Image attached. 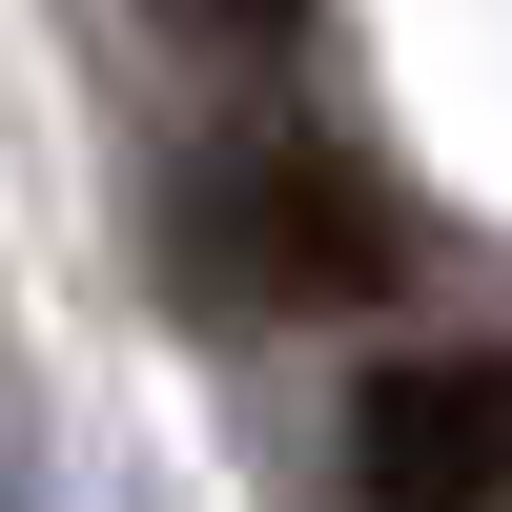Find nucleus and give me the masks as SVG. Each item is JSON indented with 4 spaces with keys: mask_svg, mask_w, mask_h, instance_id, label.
Returning a JSON list of instances; mask_svg holds the SVG:
<instances>
[{
    "mask_svg": "<svg viewBox=\"0 0 512 512\" xmlns=\"http://www.w3.org/2000/svg\"><path fill=\"white\" fill-rule=\"evenodd\" d=\"M185 21H205V41H287V0H185Z\"/></svg>",
    "mask_w": 512,
    "mask_h": 512,
    "instance_id": "obj_3",
    "label": "nucleus"
},
{
    "mask_svg": "<svg viewBox=\"0 0 512 512\" xmlns=\"http://www.w3.org/2000/svg\"><path fill=\"white\" fill-rule=\"evenodd\" d=\"M164 267H185L205 328H328V308H390L410 226H390V185H369L349 144H308V123H205L185 185H164Z\"/></svg>",
    "mask_w": 512,
    "mask_h": 512,
    "instance_id": "obj_1",
    "label": "nucleus"
},
{
    "mask_svg": "<svg viewBox=\"0 0 512 512\" xmlns=\"http://www.w3.org/2000/svg\"><path fill=\"white\" fill-rule=\"evenodd\" d=\"M349 492L369 512H512V349H390L349 390Z\"/></svg>",
    "mask_w": 512,
    "mask_h": 512,
    "instance_id": "obj_2",
    "label": "nucleus"
}]
</instances>
